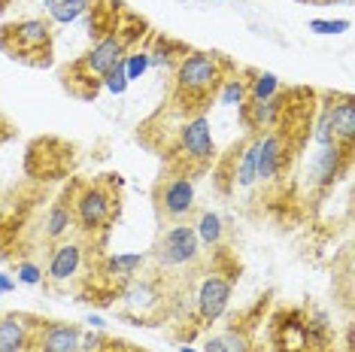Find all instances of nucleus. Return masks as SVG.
I'll list each match as a JSON object with an SVG mask.
<instances>
[{
  "label": "nucleus",
  "mask_w": 355,
  "mask_h": 352,
  "mask_svg": "<svg viewBox=\"0 0 355 352\" xmlns=\"http://www.w3.org/2000/svg\"><path fill=\"white\" fill-rule=\"evenodd\" d=\"M101 85H103V91H110V94H112V98H122L128 88H131V82H128V76H125L122 61H119L107 76H101Z\"/></svg>",
  "instance_id": "c85d7f7f"
},
{
  "label": "nucleus",
  "mask_w": 355,
  "mask_h": 352,
  "mask_svg": "<svg viewBox=\"0 0 355 352\" xmlns=\"http://www.w3.org/2000/svg\"><path fill=\"white\" fill-rule=\"evenodd\" d=\"M352 28L349 19H310V30L319 37H340Z\"/></svg>",
  "instance_id": "c756f323"
},
{
  "label": "nucleus",
  "mask_w": 355,
  "mask_h": 352,
  "mask_svg": "<svg viewBox=\"0 0 355 352\" xmlns=\"http://www.w3.org/2000/svg\"><path fill=\"white\" fill-rule=\"evenodd\" d=\"M279 343L282 352H304L306 349V331H304V319L288 313L279 325Z\"/></svg>",
  "instance_id": "a878e982"
},
{
  "label": "nucleus",
  "mask_w": 355,
  "mask_h": 352,
  "mask_svg": "<svg viewBox=\"0 0 355 352\" xmlns=\"http://www.w3.org/2000/svg\"><path fill=\"white\" fill-rule=\"evenodd\" d=\"M286 152H288V143L277 127L273 131H261L255 137V173L261 186H270V182H277L282 176Z\"/></svg>",
  "instance_id": "9d476101"
},
{
  "label": "nucleus",
  "mask_w": 355,
  "mask_h": 352,
  "mask_svg": "<svg viewBox=\"0 0 355 352\" xmlns=\"http://www.w3.org/2000/svg\"><path fill=\"white\" fill-rule=\"evenodd\" d=\"M19 289V283H15L12 274H6V270H0V298H6V294H12Z\"/></svg>",
  "instance_id": "473e14b6"
},
{
  "label": "nucleus",
  "mask_w": 355,
  "mask_h": 352,
  "mask_svg": "<svg viewBox=\"0 0 355 352\" xmlns=\"http://www.w3.org/2000/svg\"><path fill=\"white\" fill-rule=\"evenodd\" d=\"M301 3H310V0H301Z\"/></svg>",
  "instance_id": "4c0bfd02"
},
{
  "label": "nucleus",
  "mask_w": 355,
  "mask_h": 352,
  "mask_svg": "<svg viewBox=\"0 0 355 352\" xmlns=\"http://www.w3.org/2000/svg\"><path fill=\"white\" fill-rule=\"evenodd\" d=\"M313 143H316V146H331V143H337L334 140V131H331V122H328L325 107L319 109L316 122H313Z\"/></svg>",
  "instance_id": "7c9ffc66"
},
{
  "label": "nucleus",
  "mask_w": 355,
  "mask_h": 352,
  "mask_svg": "<svg viewBox=\"0 0 355 352\" xmlns=\"http://www.w3.org/2000/svg\"><path fill=\"white\" fill-rule=\"evenodd\" d=\"M85 261V246L79 240H58L49 252V261H46V279L52 283H70V279L79 276Z\"/></svg>",
  "instance_id": "9b49d317"
},
{
  "label": "nucleus",
  "mask_w": 355,
  "mask_h": 352,
  "mask_svg": "<svg viewBox=\"0 0 355 352\" xmlns=\"http://www.w3.org/2000/svg\"><path fill=\"white\" fill-rule=\"evenodd\" d=\"M85 328H92V331H107V319L101 313H88L85 316Z\"/></svg>",
  "instance_id": "72a5a7b5"
},
{
  "label": "nucleus",
  "mask_w": 355,
  "mask_h": 352,
  "mask_svg": "<svg viewBox=\"0 0 355 352\" xmlns=\"http://www.w3.org/2000/svg\"><path fill=\"white\" fill-rule=\"evenodd\" d=\"M322 107H325V113H328L334 140L340 143V146L352 149V140H355V103H352V98L349 94H334V98H328Z\"/></svg>",
  "instance_id": "ddd939ff"
},
{
  "label": "nucleus",
  "mask_w": 355,
  "mask_h": 352,
  "mask_svg": "<svg viewBox=\"0 0 355 352\" xmlns=\"http://www.w3.org/2000/svg\"><path fill=\"white\" fill-rule=\"evenodd\" d=\"M322 3H343L346 6V3H352V0H322Z\"/></svg>",
  "instance_id": "f704fd0d"
},
{
  "label": "nucleus",
  "mask_w": 355,
  "mask_h": 352,
  "mask_svg": "<svg viewBox=\"0 0 355 352\" xmlns=\"http://www.w3.org/2000/svg\"><path fill=\"white\" fill-rule=\"evenodd\" d=\"M76 228L73 222V206H70V197H61L58 204H52L49 210L43 215V237L52 240V243H58L70 234V231Z\"/></svg>",
  "instance_id": "a211bd4d"
},
{
  "label": "nucleus",
  "mask_w": 355,
  "mask_h": 352,
  "mask_svg": "<svg viewBox=\"0 0 355 352\" xmlns=\"http://www.w3.org/2000/svg\"><path fill=\"white\" fill-rule=\"evenodd\" d=\"M152 70H173V64L180 61V55L185 52V46H180L171 37H152V46H146Z\"/></svg>",
  "instance_id": "5701e85b"
},
{
  "label": "nucleus",
  "mask_w": 355,
  "mask_h": 352,
  "mask_svg": "<svg viewBox=\"0 0 355 352\" xmlns=\"http://www.w3.org/2000/svg\"><path fill=\"white\" fill-rule=\"evenodd\" d=\"M216 100H219V107H228V109H243L249 94H246V79L240 73H234V70H228L225 73V79L219 82V88H216Z\"/></svg>",
  "instance_id": "4be33fe9"
},
{
  "label": "nucleus",
  "mask_w": 355,
  "mask_h": 352,
  "mask_svg": "<svg viewBox=\"0 0 355 352\" xmlns=\"http://www.w3.org/2000/svg\"><path fill=\"white\" fill-rule=\"evenodd\" d=\"M231 70V64L216 52L185 49L173 64V100H185L189 107H204L216 94V88Z\"/></svg>",
  "instance_id": "f257e3e1"
},
{
  "label": "nucleus",
  "mask_w": 355,
  "mask_h": 352,
  "mask_svg": "<svg viewBox=\"0 0 355 352\" xmlns=\"http://www.w3.org/2000/svg\"><path fill=\"white\" fill-rule=\"evenodd\" d=\"M234 186L237 188H255L258 186V173H255V140H249L243 149H240L237 161H234Z\"/></svg>",
  "instance_id": "393cba45"
},
{
  "label": "nucleus",
  "mask_w": 355,
  "mask_h": 352,
  "mask_svg": "<svg viewBox=\"0 0 355 352\" xmlns=\"http://www.w3.org/2000/svg\"><path fill=\"white\" fill-rule=\"evenodd\" d=\"M346 167H349V146H340V143L316 146V155L310 158V167H306L310 186L319 191L334 188L337 179L346 173Z\"/></svg>",
  "instance_id": "1a4fd4ad"
},
{
  "label": "nucleus",
  "mask_w": 355,
  "mask_h": 352,
  "mask_svg": "<svg viewBox=\"0 0 355 352\" xmlns=\"http://www.w3.org/2000/svg\"><path fill=\"white\" fill-rule=\"evenodd\" d=\"M103 352H107V349H103Z\"/></svg>",
  "instance_id": "58836bf2"
},
{
  "label": "nucleus",
  "mask_w": 355,
  "mask_h": 352,
  "mask_svg": "<svg viewBox=\"0 0 355 352\" xmlns=\"http://www.w3.org/2000/svg\"><path fill=\"white\" fill-rule=\"evenodd\" d=\"M231 298H234V276H225V274H219V270L207 274L198 283V292H195L198 319L204 325L222 322L231 310Z\"/></svg>",
  "instance_id": "423d86ee"
},
{
  "label": "nucleus",
  "mask_w": 355,
  "mask_h": 352,
  "mask_svg": "<svg viewBox=\"0 0 355 352\" xmlns=\"http://www.w3.org/2000/svg\"><path fill=\"white\" fill-rule=\"evenodd\" d=\"M286 109H288V94L279 91L277 98H270V100H246V107L240 109V118H243L246 127L261 134V131H273V127L282 122Z\"/></svg>",
  "instance_id": "f8f14e48"
},
{
  "label": "nucleus",
  "mask_w": 355,
  "mask_h": 352,
  "mask_svg": "<svg viewBox=\"0 0 355 352\" xmlns=\"http://www.w3.org/2000/svg\"><path fill=\"white\" fill-rule=\"evenodd\" d=\"M94 3L98 0H58V3H52L46 10V19H49V25H61V28L76 25L79 19H85L94 10Z\"/></svg>",
  "instance_id": "412c9836"
},
{
  "label": "nucleus",
  "mask_w": 355,
  "mask_h": 352,
  "mask_svg": "<svg viewBox=\"0 0 355 352\" xmlns=\"http://www.w3.org/2000/svg\"><path fill=\"white\" fill-rule=\"evenodd\" d=\"M34 331L25 316H0V352H25L34 343Z\"/></svg>",
  "instance_id": "dca6fc26"
},
{
  "label": "nucleus",
  "mask_w": 355,
  "mask_h": 352,
  "mask_svg": "<svg viewBox=\"0 0 355 352\" xmlns=\"http://www.w3.org/2000/svg\"><path fill=\"white\" fill-rule=\"evenodd\" d=\"M79 334L83 328L73 322H46L37 328L40 352H79Z\"/></svg>",
  "instance_id": "4468645a"
},
{
  "label": "nucleus",
  "mask_w": 355,
  "mask_h": 352,
  "mask_svg": "<svg viewBox=\"0 0 355 352\" xmlns=\"http://www.w3.org/2000/svg\"><path fill=\"white\" fill-rule=\"evenodd\" d=\"M155 201H158V210L173 222H185L198 206V186L189 173H173L167 179L158 182V191H155Z\"/></svg>",
  "instance_id": "0eeeda50"
},
{
  "label": "nucleus",
  "mask_w": 355,
  "mask_h": 352,
  "mask_svg": "<svg viewBox=\"0 0 355 352\" xmlns=\"http://www.w3.org/2000/svg\"><path fill=\"white\" fill-rule=\"evenodd\" d=\"M191 228H195L198 243H200V249H204V252H213V249H219V246H222V240H225V219L216 210H200L198 219L191 222Z\"/></svg>",
  "instance_id": "6ab92c4d"
},
{
  "label": "nucleus",
  "mask_w": 355,
  "mask_h": 352,
  "mask_svg": "<svg viewBox=\"0 0 355 352\" xmlns=\"http://www.w3.org/2000/svg\"><path fill=\"white\" fill-rule=\"evenodd\" d=\"M122 67H125L128 82H131V85H134V82H140V79L152 70L146 46H134V49H128V52H125V58H122Z\"/></svg>",
  "instance_id": "bb28decb"
},
{
  "label": "nucleus",
  "mask_w": 355,
  "mask_h": 352,
  "mask_svg": "<svg viewBox=\"0 0 355 352\" xmlns=\"http://www.w3.org/2000/svg\"><path fill=\"white\" fill-rule=\"evenodd\" d=\"M200 255H204V249H200L191 222H176V225H171L158 237L152 258H155L161 270H182L198 264Z\"/></svg>",
  "instance_id": "20e7f679"
},
{
  "label": "nucleus",
  "mask_w": 355,
  "mask_h": 352,
  "mask_svg": "<svg viewBox=\"0 0 355 352\" xmlns=\"http://www.w3.org/2000/svg\"><path fill=\"white\" fill-rule=\"evenodd\" d=\"M40 3H43L46 10H49V6H52V3H58V0H40Z\"/></svg>",
  "instance_id": "e433bc0d"
},
{
  "label": "nucleus",
  "mask_w": 355,
  "mask_h": 352,
  "mask_svg": "<svg viewBox=\"0 0 355 352\" xmlns=\"http://www.w3.org/2000/svg\"><path fill=\"white\" fill-rule=\"evenodd\" d=\"M107 346L110 343H107V334L103 331H92V328H88V331L79 334V352H103Z\"/></svg>",
  "instance_id": "2f4dec72"
},
{
  "label": "nucleus",
  "mask_w": 355,
  "mask_h": 352,
  "mask_svg": "<svg viewBox=\"0 0 355 352\" xmlns=\"http://www.w3.org/2000/svg\"><path fill=\"white\" fill-rule=\"evenodd\" d=\"M180 352H200V349H195V346H189V343H185V346H180Z\"/></svg>",
  "instance_id": "c9c22d12"
},
{
  "label": "nucleus",
  "mask_w": 355,
  "mask_h": 352,
  "mask_svg": "<svg viewBox=\"0 0 355 352\" xmlns=\"http://www.w3.org/2000/svg\"><path fill=\"white\" fill-rule=\"evenodd\" d=\"M146 267V255L143 252H116L103 258V274L110 279H119V283H128V279L140 276V270Z\"/></svg>",
  "instance_id": "aec40b11"
},
{
  "label": "nucleus",
  "mask_w": 355,
  "mask_h": 352,
  "mask_svg": "<svg viewBox=\"0 0 355 352\" xmlns=\"http://www.w3.org/2000/svg\"><path fill=\"white\" fill-rule=\"evenodd\" d=\"M122 301L134 316H149L161 303V289L155 279L149 276H134L122 285Z\"/></svg>",
  "instance_id": "2eb2a0df"
},
{
  "label": "nucleus",
  "mask_w": 355,
  "mask_h": 352,
  "mask_svg": "<svg viewBox=\"0 0 355 352\" xmlns=\"http://www.w3.org/2000/svg\"><path fill=\"white\" fill-rule=\"evenodd\" d=\"M15 283L19 285H28V289H37V285H43V279H46V270L40 267L37 261H19L15 264Z\"/></svg>",
  "instance_id": "cd10ccee"
},
{
  "label": "nucleus",
  "mask_w": 355,
  "mask_h": 352,
  "mask_svg": "<svg viewBox=\"0 0 355 352\" xmlns=\"http://www.w3.org/2000/svg\"><path fill=\"white\" fill-rule=\"evenodd\" d=\"M200 352H252V337L243 325H228L209 334Z\"/></svg>",
  "instance_id": "f3484780"
},
{
  "label": "nucleus",
  "mask_w": 355,
  "mask_h": 352,
  "mask_svg": "<svg viewBox=\"0 0 355 352\" xmlns=\"http://www.w3.org/2000/svg\"><path fill=\"white\" fill-rule=\"evenodd\" d=\"M70 206H73L76 228L85 231V234H94V231H103L112 222V213H116L119 204L107 182H85L70 197Z\"/></svg>",
  "instance_id": "7ed1b4c3"
},
{
  "label": "nucleus",
  "mask_w": 355,
  "mask_h": 352,
  "mask_svg": "<svg viewBox=\"0 0 355 352\" xmlns=\"http://www.w3.org/2000/svg\"><path fill=\"white\" fill-rule=\"evenodd\" d=\"M0 52L15 61H28L46 67L52 58V25L49 19H19L0 28Z\"/></svg>",
  "instance_id": "f03ea898"
},
{
  "label": "nucleus",
  "mask_w": 355,
  "mask_h": 352,
  "mask_svg": "<svg viewBox=\"0 0 355 352\" xmlns=\"http://www.w3.org/2000/svg\"><path fill=\"white\" fill-rule=\"evenodd\" d=\"M131 49V39L122 28H107V34H101L94 39V46L79 58L73 67L83 70L85 79H92L94 85H101V76H107L119 61L125 58V52Z\"/></svg>",
  "instance_id": "39448f33"
},
{
  "label": "nucleus",
  "mask_w": 355,
  "mask_h": 352,
  "mask_svg": "<svg viewBox=\"0 0 355 352\" xmlns=\"http://www.w3.org/2000/svg\"><path fill=\"white\" fill-rule=\"evenodd\" d=\"M282 91V82L277 73H270V70H252L246 79V94L249 100H270L277 98Z\"/></svg>",
  "instance_id": "b1692460"
},
{
  "label": "nucleus",
  "mask_w": 355,
  "mask_h": 352,
  "mask_svg": "<svg viewBox=\"0 0 355 352\" xmlns=\"http://www.w3.org/2000/svg\"><path fill=\"white\" fill-rule=\"evenodd\" d=\"M182 158L195 167H207L216 158V143H213V131H209V118L204 113L189 116L180 125V137H176Z\"/></svg>",
  "instance_id": "6e6552de"
}]
</instances>
